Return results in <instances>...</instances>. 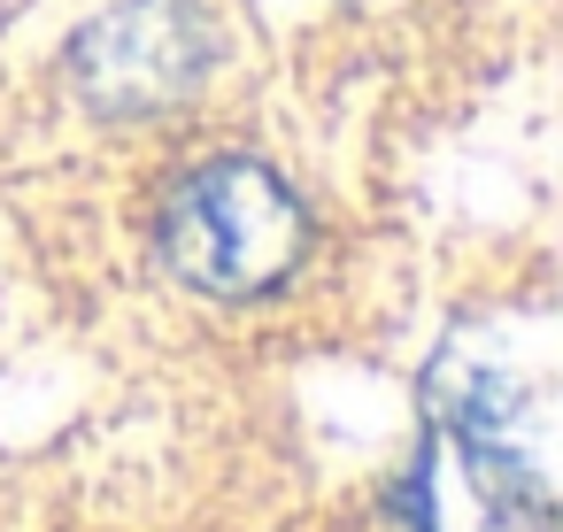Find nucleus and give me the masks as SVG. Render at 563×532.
<instances>
[{"label": "nucleus", "instance_id": "nucleus-1", "mask_svg": "<svg viewBox=\"0 0 563 532\" xmlns=\"http://www.w3.org/2000/svg\"><path fill=\"white\" fill-rule=\"evenodd\" d=\"M301 247H309V217L263 163H209L163 209L170 270L217 301H255L286 286Z\"/></svg>", "mask_w": 563, "mask_h": 532}, {"label": "nucleus", "instance_id": "nucleus-2", "mask_svg": "<svg viewBox=\"0 0 563 532\" xmlns=\"http://www.w3.org/2000/svg\"><path fill=\"white\" fill-rule=\"evenodd\" d=\"M209 70V16L194 0H117L70 47L78 101L93 117H155L186 101Z\"/></svg>", "mask_w": 563, "mask_h": 532}]
</instances>
